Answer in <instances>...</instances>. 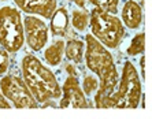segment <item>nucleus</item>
<instances>
[{
  "label": "nucleus",
  "instance_id": "nucleus-1",
  "mask_svg": "<svg viewBox=\"0 0 152 119\" xmlns=\"http://www.w3.org/2000/svg\"><path fill=\"white\" fill-rule=\"evenodd\" d=\"M85 66L99 78V88L93 95L96 108H102L103 103L115 89L119 80L113 53L91 33L85 36Z\"/></svg>",
  "mask_w": 152,
  "mask_h": 119
},
{
  "label": "nucleus",
  "instance_id": "nucleus-2",
  "mask_svg": "<svg viewBox=\"0 0 152 119\" xmlns=\"http://www.w3.org/2000/svg\"><path fill=\"white\" fill-rule=\"evenodd\" d=\"M21 74L32 92L33 97L40 105L45 107L50 101L59 100L62 96L58 77L48 66L33 53H26L21 60Z\"/></svg>",
  "mask_w": 152,
  "mask_h": 119
},
{
  "label": "nucleus",
  "instance_id": "nucleus-3",
  "mask_svg": "<svg viewBox=\"0 0 152 119\" xmlns=\"http://www.w3.org/2000/svg\"><path fill=\"white\" fill-rule=\"evenodd\" d=\"M142 89L141 81L136 67L132 62L126 60L122 66L118 84L111 95L104 100L102 108H132L134 110L140 105Z\"/></svg>",
  "mask_w": 152,
  "mask_h": 119
},
{
  "label": "nucleus",
  "instance_id": "nucleus-4",
  "mask_svg": "<svg viewBox=\"0 0 152 119\" xmlns=\"http://www.w3.org/2000/svg\"><path fill=\"white\" fill-rule=\"evenodd\" d=\"M91 34L108 49H115L125 39V26L118 17L93 7L89 11Z\"/></svg>",
  "mask_w": 152,
  "mask_h": 119
},
{
  "label": "nucleus",
  "instance_id": "nucleus-5",
  "mask_svg": "<svg viewBox=\"0 0 152 119\" xmlns=\"http://www.w3.org/2000/svg\"><path fill=\"white\" fill-rule=\"evenodd\" d=\"M0 45L10 53L19 52L25 45L23 17L15 6L0 7Z\"/></svg>",
  "mask_w": 152,
  "mask_h": 119
},
{
  "label": "nucleus",
  "instance_id": "nucleus-6",
  "mask_svg": "<svg viewBox=\"0 0 152 119\" xmlns=\"http://www.w3.org/2000/svg\"><path fill=\"white\" fill-rule=\"evenodd\" d=\"M0 92L11 103L12 107L21 108H39L40 104L33 97L28 85L21 75L8 73L0 78Z\"/></svg>",
  "mask_w": 152,
  "mask_h": 119
},
{
  "label": "nucleus",
  "instance_id": "nucleus-7",
  "mask_svg": "<svg viewBox=\"0 0 152 119\" xmlns=\"http://www.w3.org/2000/svg\"><path fill=\"white\" fill-rule=\"evenodd\" d=\"M67 77L62 85V96L59 99V108H88L91 107L88 99L78 80L77 66L74 63L66 64Z\"/></svg>",
  "mask_w": 152,
  "mask_h": 119
},
{
  "label": "nucleus",
  "instance_id": "nucleus-8",
  "mask_svg": "<svg viewBox=\"0 0 152 119\" xmlns=\"http://www.w3.org/2000/svg\"><path fill=\"white\" fill-rule=\"evenodd\" d=\"M23 32H25V44L33 52H40L48 44L50 40V26L44 19L36 15L23 17Z\"/></svg>",
  "mask_w": 152,
  "mask_h": 119
},
{
  "label": "nucleus",
  "instance_id": "nucleus-9",
  "mask_svg": "<svg viewBox=\"0 0 152 119\" xmlns=\"http://www.w3.org/2000/svg\"><path fill=\"white\" fill-rule=\"evenodd\" d=\"M15 7L26 15L50 19L58 8V0H12Z\"/></svg>",
  "mask_w": 152,
  "mask_h": 119
},
{
  "label": "nucleus",
  "instance_id": "nucleus-10",
  "mask_svg": "<svg viewBox=\"0 0 152 119\" xmlns=\"http://www.w3.org/2000/svg\"><path fill=\"white\" fill-rule=\"evenodd\" d=\"M121 17H122V23H124L125 28L130 29V30L138 29L142 23L141 4L136 0H126L122 6Z\"/></svg>",
  "mask_w": 152,
  "mask_h": 119
},
{
  "label": "nucleus",
  "instance_id": "nucleus-11",
  "mask_svg": "<svg viewBox=\"0 0 152 119\" xmlns=\"http://www.w3.org/2000/svg\"><path fill=\"white\" fill-rule=\"evenodd\" d=\"M69 26H70V17L69 10L64 6H58L52 17L50 18V30L53 37H66L69 34Z\"/></svg>",
  "mask_w": 152,
  "mask_h": 119
},
{
  "label": "nucleus",
  "instance_id": "nucleus-12",
  "mask_svg": "<svg viewBox=\"0 0 152 119\" xmlns=\"http://www.w3.org/2000/svg\"><path fill=\"white\" fill-rule=\"evenodd\" d=\"M64 44H66L64 40L58 39L53 40L50 45L44 49L42 58H44V62L47 63V66L56 67L62 63L64 56Z\"/></svg>",
  "mask_w": 152,
  "mask_h": 119
},
{
  "label": "nucleus",
  "instance_id": "nucleus-13",
  "mask_svg": "<svg viewBox=\"0 0 152 119\" xmlns=\"http://www.w3.org/2000/svg\"><path fill=\"white\" fill-rule=\"evenodd\" d=\"M85 42L80 39H69L64 44V56L71 63L81 64L84 60Z\"/></svg>",
  "mask_w": 152,
  "mask_h": 119
},
{
  "label": "nucleus",
  "instance_id": "nucleus-14",
  "mask_svg": "<svg viewBox=\"0 0 152 119\" xmlns=\"http://www.w3.org/2000/svg\"><path fill=\"white\" fill-rule=\"evenodd\" d=\"M70 23L77 32H85L89 28V11L85 8L74 7L71 10Z\"/></svg>",
  "mask_w": 152,
  "mask_h": 119
},
{
  "label": "nucleus",
  "instance_id": "nucleus-15",
  "mask_svg": "<svg viewBox=\"0 0 152 119\" xmlns=\"http://www.w3.org/2000/svg\"><path fill=\"white\" fill-rule=\"evenodd\" d=\"M145 49V33L144 32H138L137 34L132 39L130 44L127 45L126 53L129 56H137L144 53Z\"/></svg>",
  "mask_w": 152,
  "mask_h": 119
},
{
  "label": "nucleus",
  "instance_id": "nucleus-16",
  "mask_svg": "<svg viewBox=\"0 0 152 119\" xmlns=\"http://www.w3.org/2000/svg\"><path fill=\"white\" fill-rule=\"evenodd\" d=\"M81 88L86 97H92L99 88V78L96 77L95 74H86V75H84Z\"/></svg>",
  "mask_w": 152,
  "mask_h": 119
},
{
  "label": "nucleus",
  "instance_id": "nucleus-17",
  "mask_svg": "<svg viewBox=\"0 0 152 119\" xmlns=\"http://www.w3.org/2000/svg\"><path fill=\"white\" fill-rule=\"evenodd\" d=\"M93 7H97L110 14H117L119 8V0H88Z\"/></svg>",
  "mask_w": 152,
  "mask_h": 119
},
{
  "label": "nucleus",
  "instance_id": "nucleus-18",
  "mask_svg": "<svg viewBox=\"0 0 152 119\" xmlns=\"http://www.w3.org/2000/svg\"><path fill=\"white\" fill-rule=\"evenodd\" d=\"M11 64V53L6 48L0 45V77L7 74Z\"/></svg>",
  "mask_w": 152,
  "mask_h": 119
},
{
  "label": "nucleus",
  "instance_id": "nucleus-19",
  "mask_svg": "<svg viewBox=\"0 0 152 119\" xmlns=\"http://www.w3.org/2000/svg\"><path fill=\"white\" fill-rule=\"evenodd\" d=\"M0 108H6V110L11 108V103L1 95V92H0Z\"/></svg>",
  "mask_w": 152,
  "mask_h": 119
},
{
  "label": "nucleus",
  "instance_id": "nucleus-20",
  "mask_svg": "<svg viewBox=\"0 0 152 119\" xmlns=\"http://www.w3.org/2000/svg\"><path fill=\"white\" fill-rule=\"evenodd\" d=\"M70 3H73L75 7H80V8H85L86 10V0H67Z\"/></svg>",
  "mask_w": 152,
  "mask_h": 119
},
{
  "label": "nucleus",
  "instance_id": "nucleus-21",
  "mask_svg": "<svg viewBox=\"0 0 152 119\" xmlns=\"http://www.w3.org/2000/svg\"><path fill=\"white\" fill-rule=\"evenodd\" d=\"M144 63H145V58H144V53H142L141 59H140V69H141V75H142V81H144V75H145V73H144Z\"/></svg>",
  "mask_w": 152,
  "mask_h": 119
},
{
  "label": "nucleus",
  "instance_id": "nucleus-22",
  "mask_svg": "<svg viewBox=\"0 0 152 119\" xmlns=\"http://www.w3.org/2000/svg\"><path fill=\"white\" fill-rule=\"evenodd\" d=\"M136 1H140V4H141V3H142V0H136Z\"/></svg>",
  "mask_w": 152,
  "mask_h": 119
},
{
  "label": "nucleus",
  "instance_id": "nucleus-23",
  "mask_svg": "<svg viewBox=\"0 0 152 119\" xmlns=\"http://www.w3.org/2000/svg\"><path fill=\"white\" fill-rule=\"evenodd\" d=\"M1 1H7V0H0V3H1Z\"/></svg>",
  "mask_w": 152,
  "mask_h": 119
}]
</instances>
